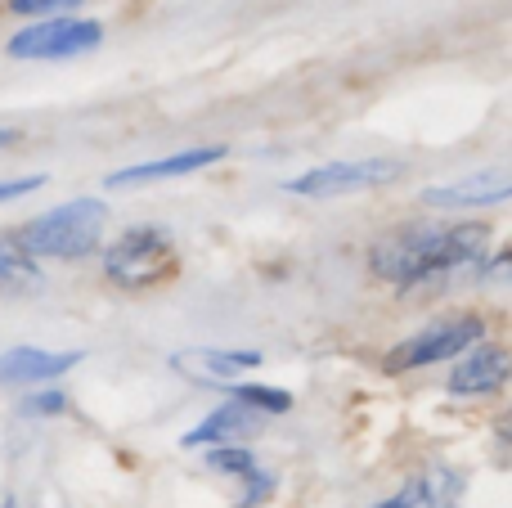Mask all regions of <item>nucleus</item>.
Listing matches in <instances>:
<instances>
[{"instance_id":"1","label":"nucleus","mask_w":512,"mask_h":508,"mask_svg":"<svg viewBox=\"0 0 512 508\" xmlns=\"http://www.w3.org/2000/svg\"><path fill=\"white\" fill-rule=\"evenodd\" d=\"M486 225H450V230H400L373 248V270L396 288H414L445 275L454 266H468L486 252Z\"/></svg>"},{"instance_id":"2","label":"nucleus","mask_w":512,"mask_h":508,"mask_svg":"<svg viewBox=\"0 0 512 508\" xmlns=\"http://www.w3.org/2000/svg\"><path fill=\"white\" fill-rule=\"evenodd\" d=\"M104 221H108V207L99 203V198H72V203L54 207V212L36 216L32 225H23L18 243H23V252H32V257L77 261L99 248Z\"/></svg>"},{"instance_id":"3","label":"nucleus","mask_w":512,"mask_h":508,"mask_svg":"<svg viewBox=\"0 0 512 508\" xmlns=\"http://www.w3.org/2000/svg\"><path fill=\"white\" fill-rule=\"evenodd\" d=\"M176 266V248H171L167 230H153V225H140V230H126L113 248L104 252V270L113 284L122 288H144L153 279H162Z\"/></svg>"},{"instance_id":"4","label":"nucleus","mask_w":512,"mask_h":508,"mask_svg":"<svg viewBox=\"0 0 512 508\" xmlns=\"http://www.w3.org/2000/svg\"><path fill=\"white\" fill-rule=\"evenodd\" d=\"M400 162L396 158H360V162H328V167H315L306 176L288 180V194L301 198H333V194H355V189H373V185H387V180L400 176Z\"/></svg>"},{"instance_id":"5","label":"nucleus","mask_w":512,"mask_h":508,"mask_svg":"<svg viewBox=\"0 0 512 508\" xmlns=\"http://www.w3.org/2000/svg\"><path fill=\"white\" fill-rule=\"evenodd\" d=\"M104 41V27L95 18H50V23H36L27 32H18L9 41L14 59H72V54H86Z\"/></svg>"},{"instance_id":"6","label":"nucleus","mask_w":512,"mask_h":508,"mask_svg":"<svg viewBox=\"0 0 512 508\" xmlns=\"http://www.w3.org/2000/svg\"><path fill=\"white\" fill-rule=\"evenodd\" d=\"M477 338H481V320H472V315H463V320L432 324V329L414 333L409 342H400V347L387 356V369L436 365V360H450V356H459V351H468Z\"/></svg>"},{"instance_id":"7","label":"nucleus","mask_w":512,"mask_h":508,"mask_svg":"<svg viewBox=\"0 0 512 508\" xmlns=\"http://www.w3.org/2000/svg\"><path fill=\"white\" fill-rule=\"evenodd\" d=\"M504 198H512V162L472 171V176H463V180L427 189L423 203L427 207H490V203H504Z\"/></svg>"},{"instance_id":"8","label":"nucleus","mask_w":512,"mask_h":508,"mask_svg":"<svg viewBox=\"0 0 512 508\" xmlns=\"http://www.w3.org/2000/svg\"><path fill=\"white\" fill-rule=\"evenodd\" d=\"M171 365H176V374H185V378H194V383H212V387H221V383H239L248 369L261 365V356L256 351H176L171 356Z\"/></svg>"},{"instance_id":"9","label":"nucleus","mask_w":512,"mask_h":508,"mask_svg":"<svg viewBox=\"0 0 512 508\" xmlns=\"http://www.w3.org/2000/svg\"><path fill=\"white\" fill-rule=\"evenodd\" d=\"M512 374V356L504 347H477L454 365L450 374V392L454 396H486V392H499Z\"/></svg>"},{"instance_id":"10","label":"nucleus","mask_w":512,"mask_h":508,"mask_svg":"<svg viewBox=\"0 0 512 508\" xmlns=\"http://www.w3.org/2000/svg\"><path fill=\"white\" fill-rule=\"evenodd\" d=\"M81 360V351H41V347H14L0 356V383H45V378H59L68 374L72 365Z\"/></svg>"},{"instance_id":"11","label":"nucleus","mask_w":512,"mask_h":508,"mask_svg":"<svg viewBox=\"0 0 512 508\" xmlns=\"http://www.w3.org/2000/svg\"><path fill=\"white\" fill-rule=\"evenodd\" d=\"M225 158V144H212V149H180L171 158H153V162H140V167H122L108 176L113 189H126V185H144V180H162V176H189L198 167H212V162Z\"/></svg>"},{"instance_id":"12","label":"nucleus","mask_w":512,"mask_h":508,"mask_svg":"<svg viewBox=\"0 0 512 508\" xmlns=\"http://www.w3.org/2000/svg\"><path fill=\"white\" fill-rule=\"evenodd\" d=\"M256 428V410L243 401H225L216 414H207L203 423H198L194 432L185 437V446H216V441H230V437H243V432Z\"/></svg>"},{"instance_id":"13","label":"nucleus","mask_w":512,"mask_h":508,"mask_svg":"<svg viewBox=\"0 0 512 508\" xmlns=\"http://www.w3.org/2000/svg\"><path fill=\"white\" fill-rule=\"evenodd\" d=\"M212 468H225V473L234 477H248V482L256 486V495L270 491V477H261V468H256V459L248 455V450H212V459H207Z\"/></svg>"},{"instance_id":"14","label":"nucleus","mask_w":512,"mask_h":508,"mask_svg":"<svg viewBox=\"0 0 512 508\" xmlns=\"http://www.w3.org/2000/svg\"><path fill=\"white\" fill-rule=\"evenodd\" d=\"M234 401L252 405V410H265V414L292 410V396L288 392H274V387H234Z\"/></svg>"},{"instance_id":"15","label":"nucleus","mask_w":512,"mask_h":508,"mask_svg":"<svg viewBox=\"0 0 512 508\" xmlns=\"http://www.w3.org/2000/svg\"><path fill=\"white\" fill-rule=\"evenodd\" d=\"M0 279H9V284H36V270H32V261L27 257L0 248Z\"/></svg>"},{"instance_id":"16","label":"nucleus","mask_w":512,"mask_h":508,"mask_svg":"<svg viewBox=\"0 0 512 508\" xmlns=\"http://www.w3.org/2000/svg\"><path fill=\"white\" fill-rule=\"evenodd\" d=\"M45 185V176L36 171V176H18V180H0V203H9V198H23V194H32V189H41Z\"/></svg>"},{"instance_id":"17","label":"nucleus","mask_w":512,"mask_h":508,"mask_svg":"<svg viewBox=\"0 0 512 508\" xmlns=\"http://www.w3.org/2000/svg\"><path fill=\"white\" fill-rule=\"evenodd\" d=\"M68 5H81V0H9L14 14H50V9H68Z\"/></svg>"},{"instance_id":"18","label":"nucleus","mask_w":512,"mask_h":508,"mask_svg":"<svg viewBox=\"0 0 512 508\" xmlns=\"http://www.w3.org/2000/svg\"><path fill=\"white\" fill-rule=\"evenodd\" d=\"M418 504H427V486H423V482L405 486L396 500H387V504H378V508H418Z\"/></svg>"},{"instance_id":"19","label":"nucleus","mask_w":512,"mask_h":508,"mask_svg":"<svg viewBox=\"0 0 512 508\" xmlns=\"http://www.w3.org/2000/svg\"><path fill=\"white\" fill-rule=\"evenodd\" d=\"M63 405H68V401H63L59 392H45V396H32V401H27L23 410H27V414H59Z\"/></svg>"},{"instance_id":"20","label":"nucleus","mask_w":512,"mask_h":508,"mask_svg":"<svg viewBox=\"0 0 512 508\" xmlns=\"http://www.w3.org/2000/svg\"><path fill=\"white\" fill-rule=\"evenodd\" d=\"M499 437H504V441H512V410L504 414V419H499Z\"/></svg>"},{"instance_id":"21","label":"nucleus","mask_w":512,"mask_h":508,"mask_svg":"<svg viewBox=\"0 0 512 508\" xmlns=\"http://www.w3.org/2000/svg\"><path fill=\"white\" fill-rule=\"evenodd\" d=\"M18 140V131H9V126H0V149H5V144H14Z\"/></svg>"},{"instance_id":"22","label":"nucleus","mask_w":512,"mask_h":508,"mask_svg":"<svg viewBox=\"0 0 512 508\" xmlns=\"http://www.w3.org/2000/svg\"><path fill=\"white\" fill-rule=\"evenodd\" d=\"M5 508H18V504H14V500H9V504H5Z\"/></svg>"}]
</instances>
